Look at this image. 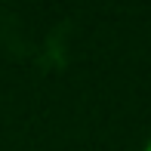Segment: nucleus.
<instances>
[{
	"mask_svg": "<svg viewBox=\"0 0 151 151\" xmlns=\"http://www.w3.org/2000/svg\"><path fill=\"white\" fill-rule=\"evenodd\" d=\"M142 151H151V139H148V142H145V148H142Z\"/></svg>",
	"mask_w": 151,
	"mask_h": 151,
	"instance_id": "nucleus-1",
	"label": "nucleus"
}]
</instances>
